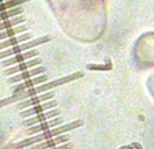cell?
<instances>
[{"label":"cell","instance_id":"6da1fadb","mask_svg":"<svg viewBox=\"0 0 154 149\" xmlns=\"http://www.w3.org/2000/svg\"><path fill=\"white\" fill-rule=\"evenodd\" d=\"M84 76V72L81 71H78V72H74L69 76H66V77H62V78L54 79L52 82H45L43 84H39L38 86H32L30 89H27L24 91H21V92H16L14 93L11 98H7L6 100L1 102V104H9V102H22L24 99H28V98H31L34 96H37L39 93H43V92H46V91H50L51 89L57 86H62L63 84H67L72 80H75L78 78H81Z\"/></svg>","mask_w":154,"mask_h":149},{"label":"cell","instance_id":"7a4b0ae2","mask_svg":"<svg viewBox=\"0 0 154 149\" xmlns=\"http://www.w3.org/2000/svg\"><path fill=\"white\" fill-rule=\"evenodd\" d=\"M80 126H82V121L81 120H75V121H72L69 124H65V125L50 128L48 131L37 133L36 135H34L32 138H29V139H26V140H22L21 142H19L17 144H15V149H21V148H24V147H28V146L36 144L38 142L45 141L48 139H51V138H54V136H58V135L67 133L69 131H73L75 128H79Z\"/></svg>","mask_w":154,"mask_h":149},{"label":"cell","instance_id":"3957f363","mask_svg":"<svg viewBox=\"0 0 154 149\" xmlns=\"http://www.w3.org/2000/svg\"><path fill=\"white\" fill-rule=\"evenodd\" d=\"M51 40V37L49 35H45L43 37H38V39L35 40H29V41H26L23 43H20V44H16L14 47H11L9 49H5L2 51H0V60L2 58H8L11 56L17 55L20 53H23V51H27V50H30V49H34L35 47H38L43 43H46Z\"/></svg>","mask_w":154,"mask_h":149},{"label":"cell","instance_id":"277c9868","mask_svg":"<svg viewBox=\"0 0 154 149\" xmlns=\"http://www.w3.org/2000/svg\"><path fill=\"white\" fill-rule=\"evenodd\" d=\"M60 115V110L58 109H52V110L45 111V112H42V113H38L36 115H32V117H29V118H26L24 121H23V125L26 127H31L34 125H37L39 122H43V121H46V120H50V119L54 118V117H59Z\"/></svg>","mask_w":154,"mask_h":149},{"label":"cell","instance_id":"5b68a950","mask_svg":"<svg viewBox=\"0 0 154 149\" xmlns=\"http://www.w3.org/2000/svg\"><path fill=\"white\" fill-rule=\"evenodd\" d=\"M38 56V50L36 49H30V50H27V51H23V53H20L17 55H14L13 57H8L6 60H4L1 65L4 68H9L12 65H15V64H19V63H22L24 61H28L30 58H34Z\"/></svg>","mask_w":154,"mask_h":149},{"label":"cell","instance_id":"8992f818","mask_svg":"<svg viewBox=\"0 0 154 149\" xmlns=\"http://www.w3.org/2000/svg\"><path fill=\"white\" fill-rule=\"evenodd\" d=\"M42 64V60L38 58V57H34V58H30L28 61H24L22 63H19V64H15L11 68H7L5 70V75L7 76H13V75H16V73H20L22 71L29 70L30 68H35V66H38Z\"/></svg>","mask_w":154,"mask_h":149},{"label":"cell","instance_id":"52a82bcc","mask_svg":"<svg viewBox=\"0 0 154 149\" xmlns=\"http://www.w3.org/2000/svg\"><path fill=\"white\" fill-rule=\"evenodd\" d=\"M54 92L46 91V92H43V93L39 94V96H34V97H31V98H28V99H24L22 102H20L17 104V109L21 111L26 110V109H28V107L38 105L41 102L51 100V99H54Z\"/></svg>","mask_w":154,"mask_h":149},{"label":"cell","instance_id":"ba28073f","mask_svg":"<svg viewBox=\"0 0 154 149\" xmlns=\"http://www.w3.org/2000/svg\"><path fill=\"white\" fill-rule=\"evenodd\" d=\"M56 106H57V102H56L54 99H51V100H48V102H42V104H38V105L28 107V109H26V110H22L21 117L24 119L29 118V117L36 115V114H38V113H42V112L52 110Z\"/></svg>","mask_w":154,"mask_h":149},{"label":"cell","instance_id":"9c48e42d","mask_svg":"<svg viewBox=\"0 0 154 149\" xmlns=\"http://www.w3.org/2000/svg\"><path fill=\"white\" fill-rule=\"evenodd\" d=\"M44 72H45V68L38 65V66H35V68H32L30 70H26V71L20 72V73L13 75L11 78L8 79V83H11V84H17V83H21L23 80L32 78V77H35V76L42 75V73H44Z\"/></svg>","mask_w":154,"mask_h":149},{"label":"cell","instance_id":"30bf717a","mask_svg":"<svg viewBox=\"0 0 154 149\" xmlns=\"http://www.w3.org/2000/svg\"><path fill=\"white\" fill-rule=\"evenodd\" d=\"M63 124V119L60 117H54V118L50 119V120H46L43 122H39L37 125H34L28 128V132L27 133L29 135H34V134L41 133V132H44L48 131L50 128H54L57 126H60Z\"/></svg>","mask_w":154,"mask_h":149},{"label":"cell","instance_id":"8fae6325","mask_svg":"<svg viewBox=\"0 0 154 149\" xmlns=\"http://www.w3.org/2000/svg\"><path fill=\"white\" fill-rule=\"evenodd\" d=\"M69 140H71V136L69 134H62V135L54 136V138H51V139H48L44 142L32 144L31 149H49L52 148V147H56V146H59L62 143H65V142H69Z\"/></svg>","mask_w":154,"mask_h":149},{"label":"cell","instance_id":"7c38bea8","mask_svg":"<svg viewBox=\"0 0 154 149\" xmlns=\"http://www.w3.org/2000/svg\"><path fill=\"white\" fill-rule=\"evenodd\" d=\"M48 82V76L46 75H38V76H35L32 78H29L27 80H23L22 83H17V85L13 87L14 90V93L16 92H21V91H24L27 89H30L32 86H36V85H39V84H43Z\"/></svg>","mask_w":154,"mask_h":149},{"label":"cell","instance_id":"4fadbf2b","mask_svg":"<svg viewBox=\"0 0 154 149\" xmlns=\"http://www.w3.org/2000/svg\"><path fill=\"white\" fill-rule=\"evenodd\" d=\"M32 39V35L30 33H22V34H19L16 36H13V37H9L7 40H4L0 42V50L2 49H7V48L14 47L16 44H20V43H23L26 41H29V40Z\"/></svg>","mask_w":154,"mask_h":149},{"label":"cell","instance_id":"5bb4252c","mask_svg":"<svg viewBox=\"0 0 154 149\" xmlns=\"http://www.w3.org/2000/svg\"><path fill=\"white\" fill-rule=\"evenodd\" d=\"M26 31H27V26L26 24H19V26H15V27L8 28L6 31H0V41H4L6 39H9V37L16 36V35L26 33Z\"/></svg>","mask_w":154,"mask_h":149},{"label":"cell","instance_id":"9a60e30c","mask_svg":"<svg viewBox=\"0 0 154 149\" xmlns=\"http://www.w3.org/2000/svg\"><path fill=\"white\" fill-rule=\"evenodd\" d=\"M24 21H26V18L22 14L21 15H16L14 18H11V19H7L5 21H1L0 22V31H6L8 28L15 27V26H19V24H22Z\"/></svg>","mask_w":154,"mask_h":149},{"label":"cell","instance_id":"2e32d148","mask_svg":"<svg viewBox=\"0 0 154 149\" xmlns=\"http://www.w3.org/2000/svg\"><path fill=\"white\" fill-rule=\"evenodd\" d=\"M23 13V8L17 6V7L11 8V9H7V11H4V12H0V22L1 21H5L7 19H11V18H14L16 15H21Z\"/></svg>","mask_w":154,"mask_h":149},{"label":"cell","instance_id":"e0dca14e","mask_svg":"<svg viewBox=\"0 0 154 149\" xmlns=\"http://www.w3.org/2000/svg\"><path fill=\"white\" fill-rule=\"evenodd\" d=\"M29 1H31V0H7V1L0 4V12H4V11H7V9H11V8L17 7L21 4L29 2Z\"/></svg>","mask_w":154,"mask_h":149},{"label":"cell","instance_id":"ac0fdd59","mask_svg":"<svg viewBox=\"0 0 154 149\" xmlns=\"http://www.w3.org/2000/svg\"><path fill=\"white\" fill-rule=\"evenodd\" d=\"M73 148V144L71 142H65V143H62L59 146H56V147H52V148L49 149H72Z\"/></svg>","mask_w":154,"mask_h":149},{"label":"cell","instance_id":"d6986e66","mask_svg":"<svg viewBox=\"0 0 154 149\" xmlns=\"http://www.w3.org/2000/svg\"><path fill=\"white\" fill-rule=\"evenodd\" d=\"M5 1H7V0H0V4H1V2H5Z\"/></svg>","mask_w":154,"mask_h":149}]
</instances>
